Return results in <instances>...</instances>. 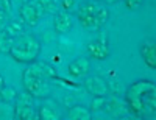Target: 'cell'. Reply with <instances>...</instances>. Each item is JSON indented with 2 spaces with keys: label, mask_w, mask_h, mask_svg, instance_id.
I'll return each instance as SVG.
<instances>
[{
  "label": "cell",
  "mask_w": 156,
  "mask_h": 120,
  "mask_svg": "<svg viewBox=\"0 0 156 120\" xmlns=\"http://www.w3.org/2000/svg\"><path fill=\"white\" fill-rule=\"evenodd\" d=\"M125 103L136 118H154L156 84L150 79H137L126 87Z\"/></svg>",
  "instance_id": "cell-1"
},
{
  "label": "cell",
  "mask_w": 156,
  "mask_h": 120,
  "mask_svg": "<svg viewBox=\"0 0 156 120\" xmlns=\"http://www.w3.org/2000/svg\"><path fill=\"white\" fill-rule=\"evenodd\" d=\"M55 70L45 62H30L22 72V86L33 98H47L48 81L55 78Z\"/></svg>",
  "instance_id": "cell-2"
},
{
  "label": "cell",
  "mask_w": 156,
  "mask_h": 120,
  "mask_svg": "<svg viewBox=\"0 0 156 120\" xmlns=\"http://www.w3.org/2000/svg\"><path fill=\"white\" fill-rule=\"evenodd\" d=\"M41 53V42L34 34H25L22 33L17 36L12 42V47L9 50V55L12 59L20 64H30L34 62Z\"/></svg>",
  "instance_id": "cell-3"
},
{
  "label": "cell",
  "mask_w": 156,
  "mask_h": 120,
  "mask_svg": "<svg viewBox=\"0 0 156 120\" xmlns=\"http://www.w3.org/2000/svg\"><path fill=\"white\" fill-rule=\"evenodd\" d=\"M78 19L87 30H100L106 23L109 12L105 8H100L95 3H84L78 9Z\"/></svg>",
  "instance_id": "cell-4"
},
{
  "label": "cell",
  "mask_w": 156,
  "mask_h": 120,
  "mask_svg": "<svg viewBox=\"0 0 156 120\" xmlns=\"http://www.w3.org/2000/svg\"><path fill=\"white\" fill-rule=\"evenodd\" d=\"M12 111H14V118L17 120H33L37 118L34 104L31 101V98L28 95H19L14 100V106H12Z\"/></svg>",
  "instance_id": "cell-5"
},
{
  "label": "cell",
  "mask_w": 156,
  "mask_h": 120,
  "mask_svg": "<svg viewBox=\"0 0 156 120\" xmlns=\"http://www.w3.org/2000/svg\"><path fill=\"white\" fill-rule=\"evenodd\" d=\"M87 50V55L90 58H94L97 61H103L109 56V42L106 39V34H101L100 37L90 41L86 47Z\"/></svg>",
  "instance_id": "cell-6"
},
{
  "label": "cell",
  "mask_w": 156,
  "mask_h": 120,
  "mask_svg": "<svg viewBox=\"0 0 156 120\" xmlns=\"http://www.w3.org/2000/svg\"><path fill=\"white\" fill-rule=\"evenodd\" d=\"M103 111H105L109 117H112V118H122V117H125L126 112H128V106H126L125 101L112 97V98H108V100L105 98V106H103Z\"/></svg>",
  "instance_id": "cell-7"
},
{
  "label": "cell",
  "mask_w": 156,
  "mask_h": 120,
  "mask_svg": "<svg viewBox=\"0 0 156 120\" xmlns=\"http://www.w3.org/2000/svg\"><path fill=\"white\" fill-rule=\"evenodd\" d=\"M19 14L22 17V20L30 25V26H34L39 20H41V16H42V12L39 11V8L36 6V3L33 2H25L20 9H19Z\"/></svg>",
  "instance_id": "cell-8"
},
{
  "label": "cell",
  "mask_w": 156,
  "mask_h": 120,
  "mask_svg": "<svg viewBox=\"0 0 156 120\" xmlns=\"http://www.w3.org/2000/svg\"><path fill=\"white\" fill-rule=\"evenodd\" d=\"M84 87L86 90L89 92L90 95H94V97H105L108 94V84L106 81L103 78L100 76H89L84 79Z\"/></svg>",
  "instance_id": "cell-9"
},
{
  "label": "cell",
  "mask_w": 156,
  "mask_h": 120,
  "mask_svg": "<svg viewBox=\"0 0 156 120\" xmlns=\"http://www.w3.org/2000/svg\"><path fill=\"white\" fill-rule=\"evenodd\" d=\"M72 26H73V17L70 12L67 11H59L55 14L53 17V28L56 33L59 34H66L72 30Z\"/></svg>",
  "instance_id": "cell-10"
},
{
  "label": "cell",
  "mask_w": 156,
  "mask_h": 120,
  "mask_svg": "<svg viewBox=\"0 0 156 120\" xmlns=\"http://www.w3.org/2000/svg\"><path fill=\"white\" fill-rule=\"evenodd\" d=\"M140 56L147 67L150 69L156 67V45L153 39H147L140 44Z\"/></svg>",
  "instance_id": "cell-11"
},
{
  "label": "cell",
  "mask_w": 156,
  "mask_h": 120,
  "mask_svg": "<svg viewBox=\"0 0 156 120\" xmlns=\"http://www.w3.org/2000/svg\"><path fill=\"white\" fill-rule=\"evenodd\" d=\"M67 70H69V75L70 76H75V78H84V76H87V73L90 70L89 59L87 58H83V56L73 59L69 64Z\"/></svg>",
  "instance_id": "cell-12"
},
{
  "label": "cell",
  "mask_w": 156,
  "mask_h": 120,
  "mask_svg": "<svg viewBox=\"0 0 156 120\" xmlns=\"http://www.w3.org/2000/svg\"><path fill=\"white\" fill-rule=\"evenodd\" d=\"M67 118H70V120H90L92 118V112H90V109H87L86 106L75 104L72 108H69Z\"/></svg>",
  "instance_id": "cell-13"
},
{
  "label": "cell",
  "mask_w": 156,
  "mask_h": 120,
  "mask_svg": "<svg viewBox=\"0 0 156 120\" xmlns=\"http://www.w3.org/2000/svg\"><path fill=\"white\" fill-rule=\"evenodd\" d=\"M37 117L41 120H58L59 114L56 112V109L51 108V106L41 104V106H39V111H37Z\"/></svg>",
  "instance_id": "cell-14"
},
{
  "label": "cell",
  "mask_w": 156,
  "mask_h": 120,
  "mask_svg": "<svg viewBox=\"0 0 156 120\" xmlns=\"http://www.w3.org/2000/svg\"><path fill=\"white\" fill-rule=\"evenodd\" d=\"M14 39L16 37L9 36L6 31H0V53H9Z\"/></svg>",
  "instance_id": "cell-15"
},
{
  "label": "cell",
  "mask_w": 156,
  "mask_h": 120,
  "mask_svg": "<svg viewBox=\"0 0 156 120\" xmlns=\"http://www.w3.org/2000/svg\"><path fill=\"white\" fill-rule=\"evenodd\" d=\"M16 90L12 87H8V86H3L2 89H0V101H5V103H11L14 101L16 98Z\"/></svg>",
  "instance_id": "cell-16"
},
{
  "label": "cell",
  "mask_w": 156,
  "mask_h": 120,
  "mask_svg": "<svg viewBox=\"0 0 156 120\" xmlns=\"http://www.w3.org/2000/svg\"><path fill=\"white\" fill-rule=\"evenodd\" d=\"M36 6L39 8V11L42 14H48V12H53L55 11V2L53 0H36Z\"/></svg>",
  "instance_id": "cell-17"
},
{
  "label": "cell",
  "mask_w": 156,
  "mask_h": 120,
  "mask_svg": "<svg viewBox=\"0 0 156 120\" xmlns=\"http://www.w3.org/2000/svg\"><path fill=\"white\" fill-rule=\"evenodd\" d=\"M14 118V111L9 103L0 101V120H11Z\"/></svg>",
  "instance_id": "cell-18"
},
{
  "label": "cell",
  "mask_w": 156,
  "mask_h": 120,
  "mask_svg": "<svg viewBox=\"0 0 156 120\" xmlns=\"http://www.w3.org/2000/svg\"><path fill=\"white\" fill-rule=\"evenodd\" d=\"M103 106H105V97H95L92 104H90V112H97L101 111Z\"/></svg>",
  "instance_id": "cell-19"
},
{
  "label": "cell",
  "mask_w": 156,
  "mask_h": 120,
  "mask_svg": "<svg viewBox=\"0 0 156 120\" xmlns=\"http://www.w3.org/2000/svg\"><path fill=\"white\" fill-rule=\"evenodd\" d=\"M75 3H76V0H61V8L62 11H72L75 8Z\"/></svg>",
  "instance_id": "cell-20"
},
{
  "label": "cell",
  "mask_w": 156,
  "mask_h": 120,
  "mask_svg": "<svg viewBox=\"0 0 156 120\" xmlns=\"http://www.w3.org/2000/svg\"><path fill=\"white\" fill-rule=\"evenodd\" d=\"M142 2H144V0H123V3L128 9H137L142 5Z\"/></svg>",
  "instance_id": "cell-21"
},
{
  "label": "cell",
  "mask_w": 156,
  "mask_h": 120,
  "mask_svg": "<svg viewBox=\"0 0 156 120\" xmlns=\"http://www.w3.org/2000/svg\"><path fill=\"white\" fill-rule=\"evenodd\" d=\"M5 26H6V12L0 9V30H3Z\"/></svg>",
  "instance_id": "cell-22"
},
{
  "label": "cell",
  "mask_w": 156,
  "mask_h": 120,
  "mask_svg": "<svg viewBox=\"0 0 156 120\" xmlns=\"http://www.w3.org/2000/svg\"><path fill=\"white\" fill-rule=\"evenodd\" d=\"M0 2H2V3L5 5V8H8V6H9V0H0Z\"/></svg>",
  "instance_id": "cell-23"
},
{
  "label": "cell",
  "mask_w": 156,
  "mask_h": 120,
  "mask_svg": "<svg viewBox=\"0 0 156 120\" xmlns=\"http://www.w3.org/2000/svg\"><path fill=\"white\" fill-rule=\"evenodd\" d=\"M105 2H106L108 5H112V3H117V2H119V0H105Z\"/></svg>",
  "instance_id": "cell-24"
},
{
  "label": "cell",
  "mask_w": 156,
  "mask_h": 120,
  "mask_svg": "<svg viewBox=\"0 0 156 120\" xmlns=\"http://www.w3.org/2000/svg\"><path fill=\"white\" fill-rule=\"evenodd\" d=\"M3 86H5V79H3L2 76H0V89H2Z\"/></svg>",
  "instance_id": "cell-25"
}]
</instances>
